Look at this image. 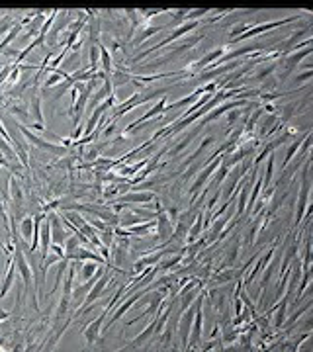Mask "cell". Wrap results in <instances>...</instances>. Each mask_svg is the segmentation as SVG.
Returning a JSON list of instances; mask_svg holds the SVG:
<instances>
[{
	"instance_id": "6da1fadb",
	"label": "cell",
	"mask_w": 313,
	"mask_h": 352,
	"mask_svg": "<svg viewBox=\"0 0 313 352\" xmlns=\"http://www.w3.org/2000/svg\"><path fill=\"white\" fill-rule=\"evenodd\" d=\"M24 131V135L34 143V145H38V147H41V149H45V151H49V153H55V155H63L65 153V149H59V147H53V145H49V143H43L41 139H38V137H34L30 131H26V129H22Z\"/></svg>"
},
{
	"instance_id": "7a4b0ae2",
	"label": "cell",
	"mask_w": 313,
	"mask_h": 352,
	"mask_svg": "<svg viewBox=\"0 0 313 352\" xmlns=\"http://www.w3.org/2000/svg\"><path fill=\"white\" fill-rule=\"evenodd\" d=\"M16 258H18L20 272H22V276H24V284H26V286H30V282H32V276H30V270H28V262H26V258H24L22 251H18V249H16Z\"/></svg>"
},
{
	"instance_id": "3957f363",
	"label": "cell",
	"mask_w": 313,
	"mask_h": 352,
	"mask_svg": "<svg viewBox=\"0 0 313 352\" xmlns=\"http://www.w3.org/2000/svg\"><path fill=\"white\" fill-rule=\"evenodd\" d=\"M104 317H106V311L88 327V331H86V342L88 344H92L94 340H96V334H98V329H100V325H102V321H104Z\"/></svg>"
},
{
	"instance_id": "277c9868",
	"label": "cell",
	"mask_w": 313,
	"mask_h": 352,
	"mask_svg": "<svg viewBox=\"0 0 313 352\" xmlns=\"http://www.w3.org/2000/svg\"><path fill=\"white\" fill-rule=\"evenodd\" d=\"M49 235H51V225H49V221H47V223H43V227H41V256H43V258L47 256V251H49Z\"/></svg>"
},
{
	"instance_id": "5b68a950",
	"label": "cell",
	"mask_w": 313,
	"mask_h": 352,
	"mask_svg": "<svg viewBox=\"0 0 313 352\" xmlns=\"http://www.w3.org/2000/svg\"><path fill=\"white\" fill-rule=\"evenodd\" d=\"M200 305H202V295H200V299H198V303H196V329H194V334H192V344H196L198 342V338H200V332H202V313H200Z\"/></svg>"
},
{
	"instance_id": "8992f818",
	"label": "cell",
	"mask_w": 313,
	"mask_h": 352,
	"mask_svg": "<svg viewBox=\"0 0 313 352\" xmlns=\"http://www.w3.org/2000/svg\"><path fill=\"white\" fill-rule=\"evenodd\" d=\"M171 231H173V227L169 225L167 215L161 214V215H159V235H161V239H167V237L171 235Z\"/></svg>"
},
{
	"instance_id": "52a82bcc",
	"label": "cell",
	"mask_w": 313,
	"mask_h": 352,
	"mask_svg": "<svg viewBox=\"0 0 313 352\" xmlns=\"http://www.w3.org/2000/svg\"><path fill=\"white\" fill-rule=\"evenodd\" d=\"M190 321H192V311H188V315L182 317L180 323V334H182V344L188 342V331H190Z\"/></svg>"
},
{
	"instance_id": "ba28073f",
	"label": "cell",
	"mask_w": 313,
	"mask_h": 352,
	"mask_svg": "<svg viewBox=\"0 0 313 352\" xmlns=\"http://www.w3.org/2000/svg\"><path fill=\"white\" fill-rule=\"evenodd\" d=\"M106 282H108V274H104V278H102L100 282H96V288H94V290H92V292L88 293V297H86V303H92V301H94V299H96V297L100 295V292L104 290Z\"/></svg>"
},
{
	"instance_id": "9c48e42d",
	"label": "cell",
	"mask_w": 313,
	"mask_h": 352,
	"mask_svg": "<svg viewBox=\"0 0 313 352\" xmlns=\"http://www.w3.org/2000/svg\"><path fill=\"white\" fill-rule=\"evenodd\" d=\"M153 196L151 194H137V196H123L121 200L123 202H147V200H151Z\"/></svg>"
},
{
	"instance_id": "30bf717a",
	"label": "cell",
	"mask_w": 313,
	"mask_h": 352,
	"mask_svg": "<svg viewBox=\"0 0 313 352\" xmlns=\"http://www.w3.org/2000/svg\"><path fill=\"white\" fill-rule=\"evenodd\" d=\"M12 278H14V266H10V270H8V276H6V282H4V288L0 290V297H2L6 292H8V288H10V284H12Z\"/></svg>"
},
{
	"instance_id": "8fae6325",
	"label": "cell",
	"mask_w": 313,
	"mask_h": 352,
	"mask_svg": "<svg viewBox=\"0 0 313 352\" xmlns=\"http://www.w3.org/2000/svg\"><path fill=\"white\" fill-rule=\"evenodd\" d=\"M30 229H32V219H24V223H22V235L28 239L30 237Z\"/></svg>"
},
{
	"instance_id": "7c38bea8",
	"label": "cell",
	"mask_w": 313,
	"mask_h": 352,
	"mask_svg": "<svg viewBox=\"0 0 313 352\" xmlns=\"http://www.w3.org/2000/svg\"><path fill=\"white\" fill-rule=\"evenodd\" d=\"M0 149H2V151L6 153V156H8L10 160H16V158H14V153H12V151H10V149H8V147L2 143V139H0Z\"/></svg>"
},
{
	"instance_id": "4fadbf2b",
	"label": "cell",
	"mask_w": 313,
	"mask_h": 352,
	"mask_svg": "<svg viewBox=\"0 0 313 352\" xmlns=\"http://www.w3.org/2000/svg\"><path fill=\"white\" fill-rule=\"evenodd\" d=\"M96 156H98V153H96V149H90V151L86 153V158H88V160H96Z\"/></svg>"
},
{
	"instance_id": "5bb4252c",
	"label": "cell",
	"mask_w": 313,
	"mask_h": 352,
	"mask_svg": "<svg viewBox=\"0 0 313 352\" xmlns=\"http://www.w3.org/2000/svg\"><path fill=\"white\" fill-rule=\"evenodd\" d=\"M92 272H94V264H86V268H84V278H90Z\"/></svg>"
},
{
	"instance_id": "9a60e30c",
	"label": "cell",
	"mask_w": 313,
	"mask_h": 352,
	"mask_svg": "<svg viewBox=\"0 0 313 352\" xmlns=\"http://www.w3.org/2000/svg\"><path fill=\"white\" fill-rule=\"evenodd\" d=\"M75 247H77V239H69V241H67V249H69V251H75Z\"/></svg>"
}]
</instances>
